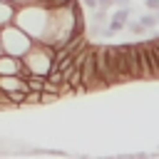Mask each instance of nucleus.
Masks as SVG:
<instances>
[{
    "label": "nucleus",
    "instance_id": "nucleus-1",
    "mask_svg": "<svg viewBox=\"0 0 159 159\" xmlns=\"http://www.w3.org/2000/svg\"><path fill=\"white\" fill-rule=\"evenodd\" d=\"M15 22L32 37V40H42L47 22H50V7L42 2H22L17 5V15Z\"/></svg>",
    "mask_w": 159,
    "mask_h": 159
},
{
    "label": "nucleus",
    "instance_id": "nucleus-2",
    "mask_svg": "<svg viewBox=\"0 0 159 159\" xmlns=\"http://www.w3.org/2000/svg\"><path fill=\"white\" fill-rule=\"evenodd\" d=\"M22 65L27 70V75H42L47 77L55 67V47L47 45V42H40L35 40L32 47L22 55Z\"/></svg>",
    "mask_w": 159,
    "mask_h": 159
},
{
    "label": "nucleus",
    "instance_id": "nucleus-3",
    "mask_svg": "<svg viewBox=\"0 0 159 159\" xmlns=\"http://www.w3.org/2000/svg\"><path fill=\"white\" fill-rule=\"evenodd\" d=\"M32 42H35V40H32L17 22H10V25L0 27V47H2V52H7V55L22 57V55L32 47Z\"/></svg>",
    "mask_w": 159,
    "mask_h": 159
},
{
    "label": "nucleus",
    "instance_id": "nucleus-4",
    "mask_svg": "<svg viewBox=\"0 0 159 159\" xmlns=\"http://www.w3.org/2000/svg\"><path fill=\"white\" fill-rule=\"evenodd\" d=\"M82 72V84L87 92H97V89H107V84L102 82L99 72H97V62H94V45L87 47V55H84V62L80 67Z\"/></svg>",
    "mask_w": 159,
    "mask_h": 159
},
{
    "label": "nucleus",
    "instance_id": "nucleus-5",
    "mask_svg": "<svg viewBox=\"0 0 159 159\" xmlns=\"http://www.w3.org/2000/svg\"><path fill=\"white\" fill-rule=\"evenodd\" d=\"M107 60H109V67L112 72L117 75L119 82H129V67H127V55H124V47L122 45H107Z\"/></svg>",
    "mask_w": 159,
    "mask_h": 159
},
{
    "label": "nucleus",
    "instance_id": "nucleus-6",
    "mask_svg": "<svg viewBox=\"0 0 159 159\" xmlns=\"http://www.w3.org/2000/svg\"><path fill=\"white\" fill-rule=\"evenodd\" d=\"M94 62H97V72H99V77H102V82H104L107 87H114V84H119V80H117V75L112 72V67H109V60H107V45H99V47H94Z\"/></svg>",
    "mask_w": 159,
    "mask_h": 159
},
{
    "label": "nucleus",
    "instance_id": "nucleus-7",
    "mask_svg": "<svg viewBox=\"0 0 159 159\" xmlns=\"http://www.w3.org/2000/svg\"><path fill=\"white\" fill-rule=\"evenodd\" d=\"M0 75H20V77H27V70L22 65V57L0 52Z\"/></svg>",
    "mask_w": 159,
    "mask_h": 159
},
{
    "label": "nucleus",
    "instance_id": "nucleus-8",
    "mask_svg": "<svg viewBox=\"0 0 159 159\" xmlns=\"http://www.w3.org/2000/svg\"><path fill=\"white\" fill-rule=\"evenodd\" d=\"M124 55H127V67H129V77L132 80H142V52L139 45H122Z\"/></svg>",
    "mask_w": 159,
    "mask_h": 159
},
{
    "label": "nucleus",
    "instance_id": "nucleus-9",
    "mask_svg": "<svg viewBox=\"0 0 159 159\" xmlns=\"http://www.w3.org/2000/svg\"><path fill=\"white\" fill-rule=\"evenodd\" d=\"M129 15H132V5H129V7H117V10L109 12V22H107V27L112 30V35H117V32H122V30L127 27Z\"/></svg>",
    "mask_w": 159,
    "mask_h": 159
},
{
    "label": "nucleus",
    "instance_id": "nucleus-10",
    "mask_svg": "<svg viewBox=\"0 0 159 159\" xmlns=\"http://www.w3.org/2000/svg\"><path fill=\"white\" fill-rule=\"evenodd\" d=\"M0 89L10 94L15 89H27V84H25V77L20 75H0Z\"/></svg>",
    "mask_w": 159,
    "mask_h": 159
},
{
    "label": "nucleus",
    "instance_id": "nucleus-11",
    "mask_svg": "<svg viewBox=\"0 0 159 159\" xmlns=\"http://www.w3.org/2000/svg\"><path fill=\"white\" fill-rule=\"evenodd\" d=\"M15 15H17V5L12 0H0V27L15 22Z\"/></svg>",
    "mask_w": 159,
    "mask_h": 159
},
{
    "label": "nucleus",
    "instance_id": "nucleus-12",
    "mask_svg": "<svg viewBox=\"0 0 159 159\" xmlns=\"http://www.w3.org/2000/svg\"><path fill=\"white\" fill-rule=\"evenodd\" d=\"M139 22H142L147 30H154V27L159 25V12H157V10H147L144 15H139Z\"/></svg>",
    "mask_w": 159,
    "mask_h": 159
},
{
    "label": "nucleus",
    "instance_id": "nucleus-13",
    "mask_svg": "<svg viewBox=\"0 0 159 159\" xmlns=\"http://www.w3.org/2000/svg\"><path fill=\"white\" fill-rule=\"evenodd\" d=\"M92 22H94V25H107V22H109V10L94 7V10H92Z\"/></svg>",
    "mask_w": 159,
    "mask_h": 159
},
{
    "label": "nucleus",
    "instance_id": "nucleus-14",
    "mask_svg": "<svg viewBox=\"0 0 159 159\" xmlns=\"http://www.w3.org/2000/svg\"><path fill=\"white\" fill-rule=\"evenodd\" d=\"M25 84H27V89H37V92H42L45 77H42V75H27V77H25Z\"/></svg>",
    "mask_w": 159,
    "mask_h": 159
},
{
    "label": "nucleus",
    "instance_id": "nucleus-15",
    "mask_svg": "<svg viewBox=\"0 0 159 159\" xmlns=\"http://www.w3.org/2000/svg\"><path fill=\"white\" fill-rule=\"evenodd\" d=\"M127 30H129L132 35H147V32H149L139 20H127Z\"/></svg>",
    "mask_w": 159,
    "mask_h": 159
},
{
    "label": "nucleus",
    "instance_id": "nucleus-16",
    "mask_svg": "<svg viewBox=\"0 0 159 159\" xmlns=\"http://www.w3.org/2000/svg\"><path fill=\"white\" fill-rule=\"evenodd\" d=\"M57 99H62L57 92H47V89L40 92V104H50V102H57Z\"/></svg>",
    "mask_w": 159,
    "mask_h": 159
},
{
    "label": "nucleus",
    "instance_id": "nucleus-17",
    "mask_svg": "<svg viewBox=\"0 0 159 159\" xmlns=\"http://www.w3.org/2000/svg\"><path fill=\"white\" fill-rule=\"evenodd\" d=\"M25 104H40V92H37V89H27ZM25 104H22V107H25Z\"/></svg>",
    "mask_w": 159,
    "mask_h": 159
},
{
    "label": "nucleus",
    "instance_id": "nucleus-18",
    "mask_svg": "<svg viewBox=\"0 0 159 159\" xmlns=\"http://www.w3.org/2000/svg\"><path fill=\"white\" fill-rule=\"evenodd\" d=\"M70 2H75V0H42V5H47V7H62Z\"/></svg>",
    "mask_w": 159,
    "mask_h": 159
},
{
    "label": "nucleus",
    "instance_id": "nucleus-19",
    "mask_svg": "<svg viewBox=\"0 0 159 159\" xmlns=\"http://www.w3.org/2000/svg\"><path fill=\"white\" fill-rule=\"evenodd\" d=\"M144 7H147V10H157V12H159V0H144Z\"/></svg>",
    "mask_w": 159,
    "mask_h": 159
},
{
    "label": "nucleus",
    "instance_id": "nucleus-20",
    "mask_svg": "<svg viewBox=\"0 0 159 159\" xmlns=\"http://www.w3.org/2000/svg\"><path fill=\"white\" fill-rule=\"evenodd\" d=\"M97 7H104V10H112V7H114V0H97Z\"/></svg>",
    "mask_w": 159,
    "mask_h": 159
},
{
    "label": "nucleus",
    "instance_id": "nucleus-21",
    "mask_svg": "<svg viewBox=\"0 0 159 159\" xmlns=\"http://www.w3.org/2000/svg\"><path fill=\"white\" fill-rule=\"evenodd\" d=\"M132 0H114V7H129Z\"/></svg>",
    "mask_w": 159,
    "mask_h": 159
},
{
    "label": "nucleus",
    "instance_id": "nucleus-22",
    "mask_svg": "<svg viewBox=\"0 0 159 159\" xmlns=\"http://www.w3.org/2000/svg\"><path fill=\"white\" fill-rule=\"evenodd\" d=\"M82 5L89 7V10H94V7H97V0H82Z\"/></svg>",
    "mask_w": 159,
    "mask_h": 159
}]
</instances>
